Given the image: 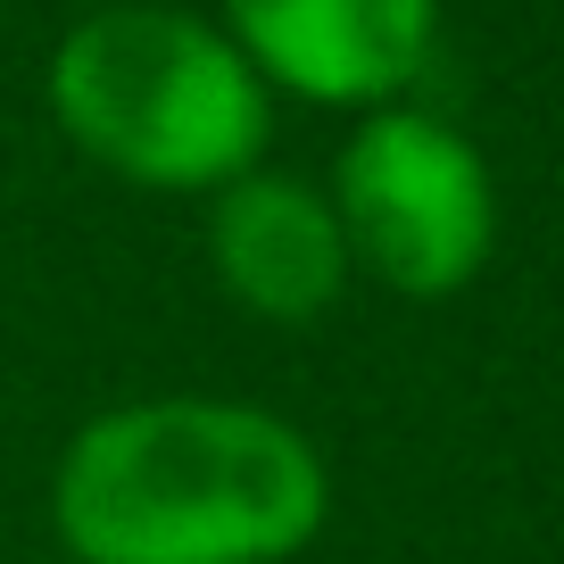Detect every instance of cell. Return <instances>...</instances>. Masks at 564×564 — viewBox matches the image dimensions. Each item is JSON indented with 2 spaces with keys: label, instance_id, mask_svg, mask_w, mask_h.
Segmentation results:
<instances>
[{
  "label": "cell",
  "instance_id": "4",
  "mask_svg": "<svg viewBox=\"0 0 564 564\" xmlns=\"http://www.w3.org/2000/svg\"><path fill=\"white\" fill-rule=\"evenodd\" d=\"M216 25L265 91L316 108H390L441 42V0H216Z\"/></svg>",
  "mask_w": 564,
  "mask_h": 564
},
{
  "label": "cell",
  "instance_id": "5",
  "mask_svg": "<svg viewBox=\"0 0 564 564\" xmlns=\"http://www.w3.org/2000/svg\"><path fill=\"white\" fill-rule=\"evenodd\" d=\"M208 265L258 324H316L357 274L333 192L291 166H249L208 199Z\"/></svg>",
  "mask_w": 564,
  "mask_h": 564
},
{
  "label": "cell",
  "instance_id": "2",
  "mask_svg": "<svg viewBox=\"0 0 564 564\" xmlns=\"http://www.w3.org/2000/svg\"><path fill=\"white\" fill-rule=\"evenodd\" d=\"M51 124L133 192H225L265 166L274 91L232 34L175 0H100L51 42Z\"/></svg>",
  "mask_w": 564,
  "mask_h": 564
},
{
  "label": "cell",
  "instance_id": "6",
  "mask_svg": "<svg viewBox=\"0 0 564 564\" xmlns=\"http://www.w3.org/2000/svg\"><path fill=\"white\" fill-rule=\"evenodd\" d=\"M42 564H67V556H42Z\"/></svg>",
  "mask_w": 564,
  "mask_h": 564
},
{
  "label": "cell",
  "instance_id": "3",
  "mask_svg": "<svg viewBox=\"0 0 564 564\" xmlns=\"http://www.w3.org/2000/svg\"><path fill=\"white\" fill-rule=\"evenodd\" d=\"M324 192H333L349 265H366L399 300H457L490 265L498 183L474 133H457L441 108H366L340 141Z\"/></svg>",
  "mask_w": 564,
  "mask_h": 564
},
{
  "label": "cell",
  "instance_id": "1",
  "mask_svg": "<svg viewBox=\"0 0 564 564\" xmlns=\"http://www.w3.org/2000/svg\"><path fill=\"white\" fill-rule=\"evenodd\" d=\"M324 514V448L249 399L100 406L51 474L67 564H291Z\"/></svg>",
  "mask_w": 564,
  "mask_h": 564
}]
</instances>
